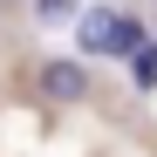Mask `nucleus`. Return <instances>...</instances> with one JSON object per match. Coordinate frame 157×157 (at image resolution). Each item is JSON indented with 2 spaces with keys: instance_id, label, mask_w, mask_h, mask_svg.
I'll return each instance as SVG.
<instances>
[{
  "instance_id": "nucleus-3",
  "label": "nucleus",
  "mask_w": 157,
  "mask_h": 157,
  "mask_svg": "<svg viewBox=\"0 0 157 157\" xmlns=\"http://www.w3.org/2000/svg\"><path fill=\"white\" fill-rule=\"evenodd\" d=\"M137 82H157V41L137 48Z\"/></svg>"
},
{
  "instance_id": "nucleus-4",
  "label": "nucleus",
  "mask_w": 157,
  "mask_h": 157,
  "mask_svg": "<svg viewBox=\"0 0 157 157\" xmlns=\"http://www.w3.org/2000/svg\"><path fill=\"white\" fill-rule=\"evenodd\" d=\"M34 14H41V21H68V14H75V0H34Z\"/></svg>"
},
{
  "instance_id": "nucleus-2",
  "label": "nucleus",
  "mask_w": 157,
  "mask_h": 157,
  "mask_svg": "<svg viewBox=\"0 0 157 157\" xmlns=\"http://www.w3.org/2000/svg\"><path fill=\"white\" fill-rule=\"evenodd\" d=\"M41 89L55 96V102H82L89 96V75H82V62H48L41 68Z\"/></svg>"
},
{
  "instance_id": "nucleus-1",
  "label": "nucleus",
  "mask_w": 157,
  "mask_h": 157,
  "mask_svg": "<svg viewBox=\"0 0 157 157\" xmlns=\"http://www.w3.org/2000/svg\"><path fill=\"white\" fill-rule=\"evenodd\" d=\"M82 48L89 55H109V48H144V41H137L130 21H116L109 7H96V14H82Z\"/></svg>"
}]
</instances>
